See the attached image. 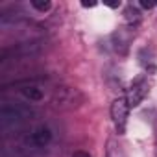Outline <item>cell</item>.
<instances>
[{
  "instance_id": "6da1fadb",
  "label": "cell",
  "mask_w": 157,
  "mask_h": 157,
  "mask_svg": "<svg viewBox=\"0 0 157 157\" xmlns=\"http://www.w3.org/2000/svg\"><path fill=\"white\" fill-rule=\"evenodd\" d=\"M128 111H129V105H128V100L126 98H118L111 105V117H113V122L118 128V131H124L126 118H128Z\"/></svg>"
},
{
  "instance_id": "7a4b0ae2",
  "label": "cell",
  "mask_w": 157,
  "mask_h": 157,
  "mask_svg": "<svg viewBox=\"0 0 157 157\" xmlns=\"http://www.w3.org/2000/svg\"><path fill=\"white\" fill-rule=\"evenodd\" d=\"M146 94H148V83L142 80V78H139V80H135V82L131 83V87H129V91H128V98H126V100H128V105H129V107L139 105Z\"/></svg>"
},
{
  "instance_id": "3957f363",
  "label": "cell",
  "mask_w": 157,
  "mask_h": 157,
  "mask_svg": "<svg viewBox=\"0 0 157 157\" xmlns=\"http://www.w3.org/2000/svg\"><path fill=\"white\" fill-rule=\"evenodd\" d=\"M76 96L80 98L82 94L78 93L76 89L63 87V89H59V91L56 93V96H54V105H56V107H74V105H78L76 100H74Z\"/></svg>"
},
{
  "instance_id": "277c9868",
  "label": "cell",
  "mask_w": 157,
  "mask_h": 157,
  "mask_svg": "<svg viewBox=\"0 0 157 157\" xmlns=\"http://www.w3.org/2000/svg\"><path fill=\"white\" fill-rule=\"evenodd\" d=\"M33 142L37 144V146H46L48 142H50V139H52V133H50V129L48 128H39L35 133H33Z\"/></svg>"
},
{
  "instance_id": "5b68a950",
  "label": "cell",
  "mask_w": 157,
  "mask_h": 157,
  "mask_svg": "<svg viewBox=\"0 0 157 157\" xmlns=\"http://www.w3.org/2000/svg\"><path fill=\"white\" fill-rule=\"evenodd\" d=\"M107 157H128V153H126L124 146L118 144V140L111 139L107 142Z\"/></svg>"
},
{
  "instance_id": "8992f818",
  "label": "cell",
  "mask_w": 157,
  "mask_h": 157,
  "mask_svg": "<svg viewBox=\"0 0 157 157\" xmlns=\"http://www.w3.org/2000/svg\"><path fill=\"white\" fill-rule=\"evenodd\" d=\"M22 93H24V96H26V98L35 100V102H39V100L43 98L41 89H37V87H26V89H22Z\"/></svg>"
},
{
  "instance_id": "52a82bcc",
  "label": "cell",
  "mask_w": 157,
  "mask_h": 157,
  "mask_svg": "<svg viewBox=\"0 0 157 157\" xmlns=\"http://www.w3.org/2000/svg\"><path fill=\"white\" fill-rule=\"evenodd\" d=\"M126 21H128V22H139V21H140V13H139L133 6H128V8H126Z\"/></svg>"
},
{
  "instance_id": "ba28073f",
  "label": "cell",
  "mask_w": 157,
  "mask_h": 157,
  "mask_svg": "<svg viewBox=\"0 0 157 157\" xmlns=\"http://www.w3.org/2000/svg\"><path fill=\"white\" fill-rule=\"evenodd\" d=\"M32 6H33L35 10H39V11L50 10V2H48V0H32Z\"/></svg>"
},
{
  "instance_id": "9c48e42d",
  "label": "cell",
  "mask_w": 157,
  "mask_h": 157,
  "mask_svg": "<svg viewBox=\"0 0 157 157\" xmlns=\"http://www.w3.org/2000/svg\"><path fill=\"white\" fill-rule=\"evenodd\" d=\"M140 6L146 8V10H150V8H153V2H151V0H140Z\"/></svg>"
},
{
  "instance_id": "30bf717a",
  "label": "cell",
  "mask_w": 157,
  "mask_h": 157,
  "mask_svg": "<svg viewBox=\"0 0 157 157\" xmlns=\"http://www.w3.org/2000/svg\"><path fill=\"white\" fill-rule=\"evenodd\" d=\"M72 157H91V155H89L87 151H74Z\"/></svg>"
},
{
  "instance_id": "8fae6325",
  "label": "cell",
  "mask_w": 157,
  "mask_h": 157,
  "mask_svg": "<svg viewBox=\"0 0 157 157\" xmlns=\"http://www.w3.org/2000/svg\"><path fill=\"white\" fill-rule=\"evenodd\" d=\"M82 6H83V8H94V6H96V2H87V0H83Z\"/></svg>"
},
{
  "instance_id": "7c38bea8",
  "label": "cell",
  "mask_w": 157,
  "mask_h": 157,
  "mask_svg": "<svg viewBox=\"0 0 157 157\" xmlns=\"http://www.w3.org/2000/svg\"><path fill=\"white\" fill-rule=\"evenodd\" d=\"M105 4H107L109 8H118V6H120V2H105Z\"/></svg>"
}]
</instances>
